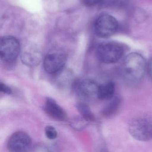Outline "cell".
Listing matches in <instances>:
<instances>
[{"mask_svg": "<svg viewBox=\"0 0 152 152\" xmlns=\"http://www.w3.org/2000/svg\"><path fill=\"white\" fill-rule=\"evenodd\" d=\"M147 64L143 56L137 53H130L124 58L121 68L123 78L131 85L138 84L147 71Z\"/></svg>", "mask_w": 152, "mask_h": 152, "instance_id": "obj_1", "label": "cell"}, {"mask_svg": "<svg viewBox=\"0 0 152 152\" xmlns=\"http://www.w3.org/2000/svg\"><path fill=\"white\" fill-rule=\"evenodd\" d=\"M129 131L136 140L147 141L152 140V120L146 116L133 118L130 122Z\"/></svg>", "mask_w": 152, "mask_h": 152, "instance_id": "obj_2", "label": "cell"}, {"mask_svg": "<svg viewBox=\"0 0 152 152\" xmlns=\"http://www.w3.org/2000/svg\"><path fill=\"white\" fill-rule=\"evenodd\" d=\"M124 50L122 45L115 42L102 43L98 47L96 56L101 63L105 64H114L123 56Z\"/></svg>", "mask_w": 152, "mask_h": 152, "instance_id": "obj_3", "label": "cell"}, {"mask_svg": "<svg viewBox=\"0 0 152 152\" xmlns=\"http://www.w3.org/2000/svg\"><path fill=\"white\" fill-rule=\"evenodd\" d=\"M119 23L113 17L103 14L98 17L94 23V32L100 38L106 39L113 35L118 31Z\"/></svg>", "mask_w": 152, "mask_h": 152, "instance_id": "obj_4", "label": "cell"}, {"mask_svg": "<svg viewBox=\"0 0 152 152\" xmlns=\"http://www.w3.org/2000/svg\"><path fill=\"white\" fill-rule=\"evenodd\" d=\"M20 52L18 40L11 36L2 37L0 41V56L1 60L6 63L15 62Z\"/></svg>", "mask_w": 152, "mask_h": 152, "instance_id": "obj_5", "label": "cell"}, {"mask_svg": "<svg viewBox=\"0 0 152 152\" xmlns=\"http://www.w3.org/2000/svg\"><path fill=\"white\" fill-rule=\"evenodd\" d=\"M31 139L28 134L18 131L10 136L8 140L7 148L10 152H26L31 148Z\"/></svg>", "mask_w": 152, "mask_h": 152, "instance_id": "obj_6", "label": "cell"}, {"mask_svg": "<svg viewBox=\"0 0 152 152\" xmlns=\"http://www.w3.org/2000/svg\"><path fill=\"white\" fill-rule=\"evenodd\" d=\"M99 85L93 80L86 79L81 82L77 88V93L84 103L91 102L97 98Z\"/></svg>", "mask_w": 152, "mask_h": 152, "instance_id": "obj_7", "label": "cell"}, {"mask_svg": "<svg viewBox=\"0 0 152 152\" xmlns=\"http://www.w3.org/2000/svg\"><path fill=\"white\" fill-rule=\"evenodd\" d=\"M66 62V56L60 53H51L46 56L43 61L44 70L50 74L63 70Z\"/></svg>", "mask_w": 152, "mask_h": 152, "instance_id": "obj_8", "label": "cell"}, {"mask_svg": "<svg viewBox=\"0 0 152 152\" xmlns=\"http://www.w3.org/2000/svg\"><path fill=\"white\" fill-rule=\"evenodd\" d=\"M44 109L47 114L53 119L60 121L66 120V113L53 99L48 98L46 99Z\"/></svg>", "mask_w": 152, "mask_h": 152, "instance_id": "obj_9", "label": "cell"}, {"mask_svg": "<svg viewBox=\"0 0 152 152\" xmlns=\"http://www.w3.org/2000/svg\"><path fill=\"white\" fill-rule=\"evenodd\" d=\"M109 102L106 105L102 111V115L105 118H112L118 113L121 104V99L115 96L109 99Z\"/></svg>", "mask_w": 152, "mask_h": 152, "instance_id": "obj_10", "label": "cell"}, {"mask_svg": "<svg viewBox=\"0 0 152 152\" xmlns=\"http://www.w3.org/2000/svg\"><path fill=\"white\" fill-rule=\"evenodd\" d=\"M115 85L113 82H108L99 85V99L102 100H108L114 96Z\"/></svg>", "mask_w": 152, "mask_h": 152, "instance_id": "obj_11", "label": "cell"}, {"mask_svg": "<svg viewBox=\"0 0 152 152\" xmlns=\"http://www.w3.org/2000/svg\"><path fill=\"white\" fill-rule=\"evenodd\" d=\"M76 107L78 111L83 119L88 122L93 121L95 120V116L89 107L84 102L79 103L76 105Z\"/></svg>", "mask_w": 152, "mask_h": 152, "instance_id": "obj_12", "label": "cell"}, {"mask_svg": "<svg viewBox=\"0 0 152 152\" xmlns=\"http://www.w3.org/2000/svg\"><path fill=\"white\" fill-rule=\"evenodd\" d=\"M46 137L50 140H54L57 137V132L56 129L52 126H48L45 129Z\"/></svg>", "mask_w": 152, "mask_h": 152, "instance_id": "obj_13", "label": "cell"}, {"mask_svg": "<svg viewBox=\"0 0 152 152\" xmlns=\"http://www.w3.org/2000/svg\"><path fill=\"white\" fill-rule=\"evenodd\" d=\"M0 90L2 93L8 94V95H10L12 92V90L10 87L4 83H2V82H1L0 83Z\"/></svg>", "mask_w": 152, "mask_h": 152, "instance_id": "obj_14", "label": "cell"}, {"mask_svg": "<svg viewBox=\"0 0 152 152\" xmlns=\"http://www.w3.org/2000/svg\"><path fill=\"white\" fill-rule=\"evenodd\" d=\"M83 3L87 6H94L101 3L103 0H81Z\"/></svg>", "mask_w": 152, "mask_h": 152, "instance_id": "obj_15", "label": "cell"}, {"mask_svg": "<svg viewBox=\"0 0 152 152\" xmlns=\"http://www.w3.org/2000/svg\"><path fill=\"white\" fill-rule=\"evenodd\" d=\"M147 72L148 76L152 80V58L149 60L147 65Z\"/></svg>", "mask_w": 152, "mask_h": 152, "instance_id": "obj_16", "label": "cell"}]
</instances>
